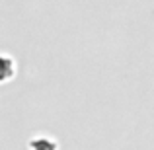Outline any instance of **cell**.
I'll return each instance as SVG.
<instances>
[{
	"mask_svg": "<svg viewBox=\"0 0 154 150\" xmlns=\"http://www.w3.org/2000/svg\"><path fill=\"white\" fill-rule=\"evenodd\" d=\"M16 74V64L10 57L0 55V84H6L8 80H12Z\"/></svg>",
	"mask_w": 154,
	"mask_h": 150,
	"instance_id": "6da1fadb",
	"label": "cell"
},
{
	"mask_svg": "<svg viewBox=\"0 0 154 150\" xmlns=\"http://www.w3.org/2000/svg\"><path fill=\"white\" fill-rule=\"evenodd\" d=\"M29 150H57V142L47 136H37V139L29 140Z\"/></svg>",
	"mask_w": 154,
	"mask_h": 150,
	"instance_id": "7a4b0ae2",
	"label": "cell"
}]
</instances>
